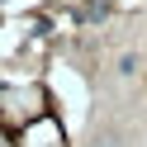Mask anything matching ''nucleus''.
<instances>
[{
	"label": "nucleus",
	"instance_id": "nucleus-1",
	"mask_svg": "<svg viewBox=\"0 0 147 147\" xmlns=\"http://www.w3.org/2000/svg\"><path fill=\"white\" fill-rule=\"evenodd\" d=\"M100 147H123V142H119V138H100Z\"/></svg>",
	"mask_w": 147,
	"mask_h": 147
}]
</instances>
